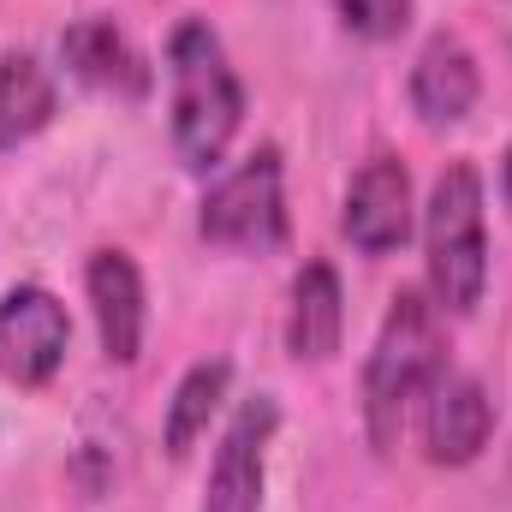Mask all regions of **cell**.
<instances>
[{
  "instance_id": "cell-14",
  "label": "cell",
  "mask_w": 512,
  "mask_h": 512,
  "mask_svg": "<svg viewBox=\"0 0 512 512\" xmlns=\"http://www.w3.org/2000/svg\"><path fill=\"white\" fill-rule=\"evenodd\" d=\"M227 382H233V364L227 358H209V364H197L185 382L173 387V405H167V453L173 459H185L191 447H197V435L209 429V417L221 411V399H227Z\"/></svg>"
},
{
  "instance_id": "cell-4",
  "label": "cell",
  "mask_w": 512,
  "mask_h": 512,
  "mask_svg": "<svg viewBox=\"0 0 512 512\" xmlns=\"http://www.w3.org/2000/svg\"><path fill=\"white\" fill-rule=\"evenodd\" d=\"M209 245L227 251H280L286 245V191H280V149H256L239 161L197 215Z\"/></svg>"
},
{
  "instance_id": "cell-15",
  "label": "cell",
  "mask_w": 512,
  "mask_h": 512,
  "mask_svg": "<svg viewBox=\"0 0 512 512\" xmlns=\"http://www.w3.org/2000/svg\"><path fill=\"white\" fill-rule=\"evenodd\" d=\"M334 12L364 42H393L411 24V0H334Z\"/></svg>"
},
{
  "instance_id": "cell-7",
  "label": "cell",
  "mask_w": 512,
  "mask_h": 512,
  "mask_svg": "<svg viewBox=\"0 0 512 512\" xmlns=\"http://www.w3.org/2000/svg\"><path fill=\"white\" fill-rule=\"evenodd\" d=\"M346 239L364 256H387L411 239V173L393 155H370L346 191Z\"/></svg>"
},
{
  "instance_id": "cell-2",
  "label": "cell",
  "mask_w": 512,
  "mask_h": 512,
  "mask_svg": "<svg viewBox=\"0 0 512 512\" xmlns=\"http://www.w3.org/2000/svg\"><path fill=\"white\" fill-rule=\"evenodd\" d=\"M447 370L441 358V310L411 286L393 298L382 334H376V352L364 364V429L376 441V453H393L399 429H405V411L423 399V387Z\"/></svg>"
},
{
  "instance_id": "cell-8",
  "label": "cell",
  "mask_w": 512,
  "mask_h": 512,
  "mask_svg": "<svg viewBox=\"0 0 512 512\" xmlns=\"http://www.w3.org/2000/svg\"><path fill=\"white\" fill-rule=\"evenodd\" d=\"M274 429H280V411H274V399L256 393L221 435V453L209 465L203 512H262V453H268Z\"/></svg>"
},
{
  "instance_id": "cell-1",
  "label": "cell",
  "mask_w": 512,
  "mask_h": 512,
  "mask_svg": "<svg viewBox=\"0 0 512 512\" xmlns=\"http://www.w3.org/2000/svg\"><path fill=\"white\" fill-rule=\"evenodd\" d=\"M167 90H173V149H179V161L209 173L227 155L239 120H245V90L227 66L221 36L203 18H185L167 36Z\"/></svg>"
},
{
  "instance_id": "cell-9",
  "label": "cell",
  "mask_w": 512,
  "mask_h": 512,
  "mask_svg": "<svg viewBox=\"0 0 512 512\" xmlns=\"http://www.w3.org/2000/svg\"><path fill=\"white\" fill-rule=\"evenodd\" d=\"M84 292H90V310H96V334H102V352L108 364H131L143 352V274L126 251H96L84 268Z\"/></svg>"
},
{
  "instance_id": "cell-12",
  "label": "cell",
  "mask_w": 512,
  "mask_h": 512,
  "mask_svg": "<svg viewBox=\"0 0 512 512\" xmlns=\"http://www.w3.org/2000/svg\"><path fill=\"white\" fill-rule=\"evenodd\" d=\"M340 328H346V292L340 274L316 256L298 268L292 280V310H286V346L298 364H322L340 352Z\"/></svg>"
},
{
  "instance_id": "cell-3",
  "label": "cell",
  "mask_w": 512,
  "mask_h": 512,
  "mask_svg": "<svg viewBox=\"0 0 512 512\" xmlns=\"http://www.w3.org/2000/svg\"><path fill=\"white\" fill-rule=\"evenodd\" d=\"M429 298L447 316H471L489 286V227H483V173L471 161H447L423 209Z\"/></svg>"
},
{
  "instance_id": "cell-5",
  "label": "cell",
  "mask_w": 512,
  "mask_h": 512,
  "mask_svg": "<svg viewBox=\"0 0 512 512\" xmlns=\"http://www.w3.org/2000/svg\"><path fill=\"white\" fill-rule=\"evenodd\" d=\"M66 346H72V322L48 286H12L0 298V376L12 387L54 382Z\"/></svg>"
},
{
  "instance_id": "cell-11",
  "label": "cell",
  "mask_w": 512,
  "mask_h": 512,
  "mask_svg": "<svg viewBox=\"0 0 512 512\" xmlns=\"http://www.w3.org/2000/svg\"><path fill=\"white\" fill-rule=\"evenodd\" d=\"M477 96H483V72H477L471 48L459 36H429L411 66V108L429 126H453L477 108Z\"/></svg>"
},
{
  "instance_id": "cell-13",
  "label": "cell",
  "mask_w": 512,
  "mask_h": 512,
  "mask_svg": "<svg viewBox=\"0 0 512 512\" xmlns=\"http://www.w3.org/2000/svg\"><path fill=\"white\" fill-rule=\"evenodd\" d=\"M54 78L36 54H6L0 60V149L30 143L36 131L54 120Z\"/></svg>"
},
{
  "instance_id": "cell-16",
  "label": "cell",
  "mask_w": 512,
  "mask_h": 512,
  "mask_svg": "<svg viewBox=\"0 0 512 512\" xmlns=\"http://www.w3.org/2000/svg\"><path fill=\"white\" fill-rule=\"evenodd\" d=\"M501 191H507V203H512V149H507V167H501Z\"/></svg>"
},
{
  "instance_id": "cell-10",
  "label": "cell",
  "mask_w": 512,
  "mask_h": 512,
  "mask_svg": "<svg viewBox=\"0 0 512 512\" xmlns=\"http://www.w3.org/2000/svg\"><path fill=\"white\" fill-rule=\"evenodd\" d=\"M60 54H66V72L114 102H143L149 96V66L143 54L131 48L126 36L108 24V18H78L66 36H60Z\"/></svg>"
},
{
  "instance_id": "cell-6",
  "label": "cell",
  "mask_w": 512,
  "mask_h": 512,
  "mask_svg": "<svg viewBox=\"0 0 512 512\" xmlns=\"http://www.w3.org/2000/svg\"><path fill=\"white\" fill-rule=\"evenodd\" d=\"M495 435V399L477 376L441 370L423 387V453L435 465H471Z\"/></svg>"
}]
</instances>
